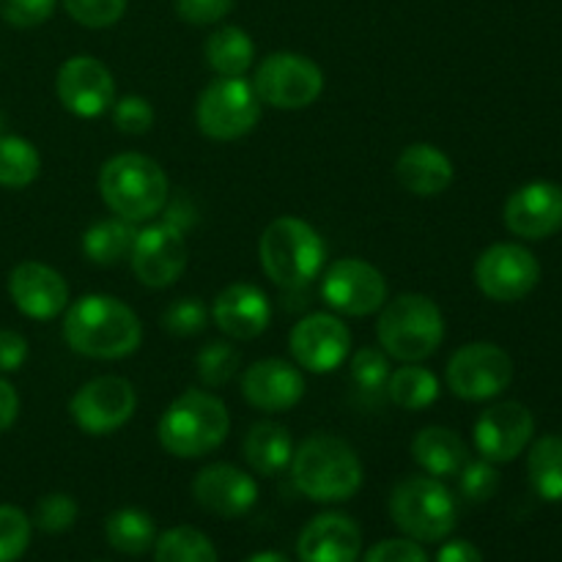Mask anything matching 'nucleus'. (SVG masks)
I'll return each instance as SVG.
<instances>
[{"mask_svg":"<svg viewBox=\"0 0 562 562\" xmlns=\"http://www.w3.org/2000/svg\"><path fill=\"white\" fill-rule=\"evenodd\" d=\"M64 338L71 351L91 360H124L143 344V324L126 302L86 294L64 313Z\"/></svg>","mask_w":562,"mask_h":562,"instance_id":"nucleus-1","label":"nucleus"},{"mask_svg":"<svg viewBox=\"0 0 562 562\" xmlns=\"http://www.w3.org/2000/svg\"><path fill=\"white\" fill-rule=\"evenodd\" d=\"M294 486L313 503H346L362 486V461L346 439L335 434H311L291 456Z\"/></svg>","mask_w":562,"mask_h":562,"instance_id":"nucleus-2","label":"nucleus"},{"mask_svg":"<svg viewBox=\"0 0 562 562\" xmlns=\"http://www.w3.org/2000/svg\"><path fill=\"white\" fill-rule=\"evenodd\" d=\"M99 195L115 217L137 225L165 212L170 201V181L151 157L126 151L102 165Z\"/></svg>","mask_w":562,"mask_h":562,"instance_id":"nucleus-3","label":"nucleus"},{"mask_svg":"<svg viewBox=\"0 0 562 562\" xmlns=\"http://www.w3.org/2000/svg\"><path fill=\"white\" fill-rule=\"evenodd\" d=\"M228 406L206 390H187L168 409L157 426L159 445L176 459H203L228 439Z\"/></svg>","mask_w":562,"mask_h":562,"instance_id":"nucleus-4","label":"nucleus"},{"mask_svg":"<svg viewBox=\"0 0 562 562\" xmlns=\"http://www.w3.org/2000/svg\"><path fill=\"white\" fill-rule=\"evenodd\" d=\"M258 258L280 289H302L322 274L327 245L311 223L300 217H278L267 225L258 241Z\"/></svg>","mask_w":562,"mask_h":562,"instance_id":"nucleus-5","label":"nucleus"},{"mask_svg":"<svg viewBox=\"0 0 562 562\" xmlns=\"http://www.w3.org/2000/svg\"><path fill=\"white\" fill-rule=\"evenodd\" d=\"M379 346L398 362H423L445 340V316L426 294H401L384 302L376 324Z\"/></svg>","mask_w":562,"mask_h":562,"instance_id":"nucleus-6","label":"nucleus"},{"mask_svg":"<svg viewBox=\"0 0 562 562\" xmlns=\"http://www.w3.org/2000/svg\"><path fill=\"white\" fill-rule=\"evenodd\" d=\"M390 516L417 543L445 541L459 525L453 492L431 475L404 477L390 494Z\"/></svg>","mask_w":562,"mask_h":562,"instance_id":"nucleus-7","label":"nucleus"},{"mask_svg":"<svg viewBox=\"0 0 562 562\" xmlns=\"http://www.w3.org/2000/svg\"><path fill=\"white\" fill-rule=\"evenodd\" d=\"M195 121L212 140H239L261 121V99L245 77H217L198 97Z\"/></svg>","mask_w":562,"mask_h":562,"instance_id":"nucleus-8","label":"nucleus"},{"mask_svg":"<svg viewBox=\"0 0 562 562\" xmlns=\"http://www.w3.org/2000/svg\"><path fill=\"white\" fill-rule=\"evenodd\" d=\"M252 88L269 108L305 110L324 93V71L307 55L272 53L258 64Z\"/></svg>","mask_w":562,"mask_h":562,"instance_id":"nucleus-9","label":"nucleus"},{"mask_svg":"<svg viewBox=\"0 0 562 562\" xmlns=\"http://www.w3.org/2000/svg\"><path fill=\"white\" fill-rule=\"evenodd\" d=\"M450 393L459 395L461 401H492L508 390L514 382V360L497 344H467L450 357L448 371Z\"/></svg>","mask_w":562,"mask_h":562,"instance_id":"nucleus-10","label":"nucleus"},{"mask_svg":"<svg viewBox=\"0 0 562 562\" xmlns=\"http://www.w3.org/2000/svg\"><path fill=\"white\" fill-rule=\"evenodd\" d=\"M187 258H190V247H187L184 225L179 223V217H168L165 223L137 231L130 252L132 272L148 289L173 285L184 274Z\"/></svg>","mask_w":562,"mask_h":562,"instance_id":"nucleus-11","label":"nucleus"},{"mask_svg":"<svg viewBox=\"0 0 562 562\" xmlns=\"http://www.w3.org/2000/svg\"><path fill=\"white\" fill-rule=\"evenodd\" d=\"M137 409V393L124 376H97L69 401V415L88 437H108L124 428Z\"/></svg>","mask_w":562,"mask_h":562,"instance_id":"nucleus-12","label":"nucleus"},{"mask_svg":"<svg viewBox=\"0 0 562 562\" xmlns=\"http://www.w3.org/2000/svg\"><path fill=\"white\" fill-rule=\"evenodd\" d=\"M322 296L335 313L351 318L371 316L387 302V280L362 258H340L324 269Z\"/></svg>","mask_w":562,"mask_h":562,"instance_id":"nucleus-13","label":"nucleus"},{"mask_svg":"<svg viewBox=\"0 0 562 562\" xmlns=\"http://www.w3.org/2000/svg\"><path fill=\"white\" fill-rule=\"evenodd\" d=\"M541 280V263L527 247L499 241L481 252L475 261V283L488 300L519 302Z\"/></svg>","mask_w":562,"mask_h":562,"instance_id":"nucleus-14","label":"nucleus"},{"mask_svg":"<svg viewBox=\"0 0 562 562\" xmlns=\"http://www.w3.org/2000/svg\"><path fill=\"white\" fill-rule=\"evenodd\" d=\"M55 93L77 119H99L115 102L113 71L93 55H71L60 64Z\"/></svg>","mask_w":562,"mask_h":562,"instance_id":"nucleus-15","label":"nucleus"},{"mask_svg":"<svg viewBox=\"0 0 562 562\" xmlns=\"http://www.w3.org/2000/svg\"><path fill=\"white\" fill-rule=\"evenodd\" d=\"M291 357L311 373H333L349 360L351 333L333 313H311L300 318L289 335Z\"/></svg>","mask_w":562,"mask_h":562,"instance_id":"nucleus-16","label":"nucleus"},{"mask_svg":"<svg viewBox=\"0 0 562 562\" xmlns=\"http://www.w3.org/2000/svg\"><path fill=\"white\" fill-rule=\"evenodd\" d=\"M536 417L519 401H503L475 420V448L492 464H510L532 442Z\"/></svg>","mask_w":562,"mask_h":562,"instance_id":"nucleus-17","label":"nucleus"},{"mask_svg":"<svg viewBox=\"0 0 562 562\" xmlns=\"http://www.w3.org/2000/svg\"><path fill=\"white\" fill-rule=\"evenodd\" d=\"M9 296L16 311L36 322H53L69 307L64 274L38 261H22L9 274Z\"/></svg>","mask_w":562,"mask_h":562,"instance_id":"nucleus-18","label":"nucleus"},{"mask_svg":"<svg viewBox=\"0 0 562 562\" xmlns=\"http://www.w3.org/2000/svg\"><path fill=\"white\" fill-rule=\"evenodd\" d=\"M505 225L521 239H549L562 228V187L530 181L505 201Z\"/></svg>","mask_w":562,"mask_h":562,"instance_id":"nucleus-19","label":"nucleus"},{"mask_svg":"<svg viewBox=\"0 0 562 562\" xmlns=\"http://www.w3.org/2000/svg\"><path fill=\"white\" fill-rule=\"evenodd\" d=\"M192 497L209 514L236 519L256 508L258 483L234 464H209L192 481Z\"/></svg>","mask_w":562,"mask_h":562,"instance_id":"nucleus-20","label":"nucleus"},{"mask_svg":"<svg viewBox=\"0 0 562 562\" xmlns=\"http://www.w3.org/2000/svg\"><path fill=\"white\" fill-rule=\"evenodd\" d=\"M241 395L247 404L261 412H285L294 409L305 395V376L294 362L267 357V360L252 362L241 373Z\"/></svg>","mask_w":562,"mask_h":562,"instance_id":"nucleus-21","label":"nucleus"},{"mask_svg":"<svg viewBox=\"0 0 562 562\" xmlns=\"http://www.w3.org/2000/svg\"><path fill=\"white\" fill-rule=\"evenodd\" d=\"M360 554V527L344 514H318L296 538L300 562H357Z\"/></svg>","mask_w":562,"mask_h":562,"instance_id":"nucleus-22","label":"nucleus"},{"mask_svg":"<svg viewBox=\"0 0 562 562\" xmlns=\"http://www.w3.org/2000/svg\"><path fill=\"white\" fill-rule=\"evenodd\" d=\"M214 324L234 340H256L272 324V302L252 283H231L212 307Z\"/></svg>","mask_w":562,"mask_h":562,"instance_id":"nucleus-23","label":"nucleus"},{"mask_svg":"<svg viewBox=\"0 0 562 562\" xmlns=\"http://www.w3.org/2000/svg\"><path fill=\"white\" fill-rule=\"evenodd\" d=\"M395 179L417 198H437L453 184V159L431 143H412L395 159Z\"/></svg>","mask_w":562,"mask_h":562,"instance_id":"nucleus-24","label":"nucleus"},{"mask_svg":"<svg viewBox=\"0 0 562 562\" xmlns=\"http://www.w3.org/2000/svg\"><path fill=\"white\" fill-rule=\"evenodd\" d=\"M412 456L431 477H456L470 461L464 439L445 426H428L412 439Z\"/></svg>","mask_w":562,"mask_h":562,"instance_id":"nucleus-25","label":"nucleus"},{"mask_svg":"<svg viewBox=\"0 0 562 562\" xmlns=\"http://www.w3.org/2000/svg\"><path fill=\"white\" fill-rule=\"evenodd\" d=\"M294 456V439L285 426L274 420L252 423L245 437V461L252 472L263 477H274L289 470Z\"/></svg>","mask_w":562,"mask_h":562,"instance_id":"nucleus-26","label":"nucleus"},{"mask_svg":"<svg viewBox=\"0 0 562 562\" xmlns=\"http://www.w3.org/2000/svg\"><path fill=\"white\" fill-rule=\"evenodd\" d=\"M203 55L217 77H245L256 60V44L239 25H223L206 38Z\"/></svg>","mask_w":562,"mask_h":562,"instance_id":"nucleus-27","label":"nucleus"},{"mask_svg":"<svg viewBox=\"0 0 562 562\" xmlns=\"http://www.w3.org/2000/svg\"><path fill=\"white\" fill-rule=\"evenodd\" d=\"M137 228L135 223L113 217V220H99L91 228L82 234V252L91 263L97 267H115L124 258H130L132 245H135Z\"/></svg>","mask_w":562,"mask_h":562,"instance_id":"nucleus-28","label":"nucleus"},{"mask_svg":"<svg viewBox=\"0 0 562 562\" xmlns=\"http://www.w3.org/2000/svg\"><path fill=\"white\" fill-rule=\"evenodd\" d=\"M104 538L110 547L130 558L151 552L157 543V525L151 516L140 508H119L104 521Z\"/></svg>","mask_w":562,"mask_h":562,"instance_id":"nucleus-29","label":"nucleus"},{"mask_svg":"<svg viewBox=\"0 0 562 562\" xmlns=\"http://www.w3.org/2000/svg\"><path fill=\"white\" fill-rule=\"evenodd\" d=\"M395 406L406 412H420L428 409L434 401L439 398V379L437 373L428 371V368L417 366V362H404L401 368L390 371L387 390Z\"/></svg>","mask_w":562,"mask_h":562,"instance_id":"nucleus-30","label":"nucleus"},{"mask_svg":"<svg viewBox=\"0 0 562 562\" xmlns=\"http://www.w3.org/2000/svg\"><path fill=\"white\" fill-rule=\"evenodd\" d=\"M527 475H530L532 488L547 503H560L562 499V437L560 434H547L536 439L527 456Z\"/></svg>","mask_w":562,"mask_h":562,"instance_id":"nucleus-31","label":"nucleus"},{"mask_svg":"<svg viewBox=\"0 0 562 562\" xmlns=\"http://www.w3.org/2000/svg\"><path fill=\"white\" fill-rule=\"evenodd\" d=\"M154 562H217V549L198 527H170L157 536Z\"/></svg>","mask_w":562,"mask_h":562,"instance_id":"nucleus-32","label":"nucleus"},{"mask_svg":"<svg viewBox=\"0 0 562 562\" xmlns=\"http://www.w3.org/2000/svg\"><path fill=\"white\" fill-rule=\"evenodd\" d=\"M42 173V157L25 137L0 135V187L22 190Z\"/></svg>","mask_w":562,"mask_h":562,"instance_id":"nucleus-33","label":"nucleus"},{"mask_svg":"<svg viewBox=\"0 0 562 562\" xmlns=\"http://www.w3.org/2000/svg\"><path fill=\"white\" fill-rule=\"evenodd\" d=\"M241 355L234 344L228 340H212V344L203 346L195 357L198 379H201L206 387H225L231 379L239 373Z\"/></svg>","mask_w":562,"mask_h":562,"instance_id":"nucleus-34","label":"nucleus"},{"mask_svg":"<svg viewBox=\"0 0 562 562\" xmlns=\"http://www.w3.org/2000/svg\"><path fill=\"white\" fill-rule=\"evenodd\" d=\"M351 382L362 395H379L387 390L390 357L382 349H360L349 362Z\"/></svg>","mask_w":562,"mask_h":562,"instance_id":"nucleus-35","label":"nucleus"},{"mask_svg":"<svg viewBox=\"0 0 562 562\" xmlns=\"http://www.w3.org/2000/svg\"><path fill=\"white\" fill-rule=\"evenodd\" d=\"M209 324V307L201 296H181L173 305L165 307L162 329L176 338H192L203 333Z\"/></svg>","mask_w":562,"mask_h":562,"instance_id":"nucleus-36","label":"nucleus"},{"mask_svg":"<svg viewBox=\"0 0 562 562\" xmlns=\"http://www.w3.org/2000/svg\"><path fill=\"white\" fill-rule=\"evenodd\" d=\"M33 521L14 505H0V562H16L31 547Z\"/></svg>","mask_w":562,"mask_h":562,"instance_id":"nucleus-37","label":"nucleus"},{"mask_svg":"<svg viewBox=\"0 0 562 562\" xmlns=\"http://www.w3.org/2000/svg\"><path fill=\"white\" fill-rule=\"evenodd\" d=\"M77 514H80V508H77L75 497L55 492L38 499L36 508H33L31 521L38 527V530L47 532V536H60V532L75 527Z\"/></svg>","mask_w":562,"mask_h":562,"instance_id":"nucleus-38","label":"nucleus"},{"mask_svg":"<svg viewBox=\"0 0 562 562\" xmlns=\"http://www.w3.org/2000/svg\"><path fill=\"white\" fill-rule=\"evenodd\" d=\"M60 3L77 25L102 31V27L115 25L126 14L130 0H60Z\"/></svg>","mask_w":562,"mask_h":562,"instance_id":"nucleus-39","label":"nucleus"},{"mask_svg":"<svg viewBox=\"0 0 562 562\" xmlns=\"http://www.w3.org/2000/svg\"><path fill=\"white\" fill-rule=\"evenodd\" d=\"M459 486L470 503H486L497 494L499 472L492 461H467L464 470L459 472Z\"/></svg>","mask_w":562,"mask_h":562,"instance_id":"nucleus-40","label":"nucleus"},{"mask_svg":"<svg viewBox=\"0 0 562 562\" xmlns=\"http://www.w3.org/2000/svg\"><path fill=\"white\" fill-rule=\"evenodd\" d=\"M110 110H113V124L124 135H146L154 126V108L148 104V99L137 97V93L115 99Z\"/></svg>","mask_w":562,"mask_h":562,"instance_id":"nucleus-41","label":"nucleus"},{"mask_svg":"<svg viewBox=\"0 0 562 562\" xmlns=\"http://www.w3.org/2000/svg\"><path fill=\"white\" fill-rule=\"evenodd\" d=\"M58 9V0H0V16L11 27H38Z\"/></svg>","mask_w":562,"mask_h":562,"instance_id":"nucleus-42","label":"nucleus"},{"mask_svg":"<svg viewBox=\"0 0 562 562\" xmlns=\"http://www.w3.org/2000/svg\"><path fill=\"white\" fill-rule=\"evenodd\" d=\"M236 0H176V14L187 25H217L234 11Z\"/></svg>","mask_w":562,"mask_h":562,"instance_id":"nucleus-43","label":"nucleus"},{"mask_svg":"<svg viewBox=\"0 0 562 562\" xmlns=\"http://www.w3.org/2000/svg\"><path fill=\"white\" fill-rule=\"evenodd\" d=\"M362 562H431L426 549L412 538H390V541H379L376 547L368 549Z\"/></svg>","mask_w":562,"mask_h":562,"instance_id":"nucleus-44","label":"nucleus"},{"mask_svg":"<svg viewBox=\"0 0 562 562\" xmlns=\"http://www.w3.org/2000/svg\"><path fill=\"white\" fill-rule=\"evenodd\" d=\"M27 360V340L14 329H0V373H16Z\"/></svg>","mask_w":562,"mask_h":562,"instance_id":"nucleus-45","label":"nucleus"},{"mask_svg":"<svg viewBox=\"0 0 562 562\" xmlns=\"http://www.w3.org/2000/svg\"><path fill=\"white\" fill-rule=\"evenodd\" d=\"M20 417V395L5 379H0V434L9 431Z\"/></svg>","mask_w":562,"mask_h":562,"instance_id":"nucleus-46","label":"nucleus"},{"mask_svg":"<svg viewBox=\"0 0 562 562\" xmlns=\"http://www.w3.org/2000/svg\"><path fill=\"white\" fill-rule=\"evenodd\" d=\"M437 562H483L481 549L470 541H450L439 549Z\"/></svg>","mask_w":562,"mask_h":562,"instance_id":"nucleus-47","label":"nucleus"},{"mask_svg":"<svg viewBox=\"0 0 562 562\" xmlns=\"http://www.w3.org/2000/svg\"><path fill=\"white\" fill-rule=\"evenodd\" d=\"M247 562H291V560L280 552H258V554H252Z\"/></svg>","mask_w":562,"mask_h":562,"instance_id":"nucleus-48","label":"nucleus"},{"mask_svg":"<svg viewBox=\"0 0 562 562\" xmlns=\"http://www.w3.org/2000/svg\"><path fill=\"white\" fill-rule=\"evenodd\" d=\"M3 126H5V115H3V110H0V135H3Z\"/></svg>","mask_w":562,"mask_h":562,"instance_id":"nucleus-49","label":"nucleus"}]
</instances>
